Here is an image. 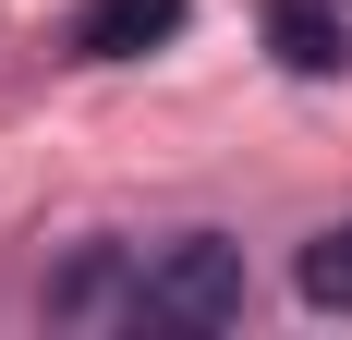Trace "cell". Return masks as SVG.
Wrapping results in <instances>:
<instances>
[{
  "mask_svg": "<svg viewBox=\"0 0 352 340\" xmlns=\"http://www.w3.org/2000/svg\"><path fill=\"white\" fill-rule=\"evenodd\" d=\"M182 12L195 0H85L73 12V61H146V49H170Z\"/></svg>",
  "mask_w": 352,
  "mask_h": 340,
  "instance_id": "3957f363",
  "label": "cell"
},
{
  "mask_svg": "<svg viewBox=\"0 0 352 340\" xmlns=\"http://www.w3.org/2000/svg\"><path fill=\"white\" fill-rule=\"evenodd\" d=\"M267 49H280L292 73H340L352 25H340V0H267Z\"/></svg>",
  "mask_w": 352,
  "mask_h": 340,
  "instance_id": "277c9868",
  "label": "cell"
},
{
  "mask_svg": "<svg viewBox=\"0 0 352 340\" xmlns=\"http://www.w3.org/2000/svg\"><path fill=\"white\" fill-rule=\"evenodd\" d=\"M292 292H304L316 316H352V219H328V231L292 255Z\"/></svg>",
  "mask_w": 352,
  "mask_h": 340,
  "instance_id": "5b68a950",
  "label": "cell"
},
{
  "mask_svg": "<svg viewBox=\"0 0 352 340\" xmlns=\"http://www.w3.org/2000/svg\"><path fill=\"white\" fill-rule=\"evenodd\" d=\"M243 243H219V231H182V243H158L146 255V279H134V328H231L243 316Z\"/></svg>",
  "mask_w": 352,
  "mask_h": 340,
  "instance_id": "6da1fadb",
  "label": "cell"
},
{
  "mask_svg": "<svg viewBox=\"0 0 352 340\" xmlns=\"http://www.w3.org/2000/svg\"><path fill=\"white\" fill-rule=\"evenodd\" d=\"M134 279H146L134 243H85L36 304H49V328H134Z\"/></svg>",
  "mask_w": 352,
  "mask_h": 340,
  "instance_id": "7a4b0ae2",
  "label": "cell"
}]
</instances>
